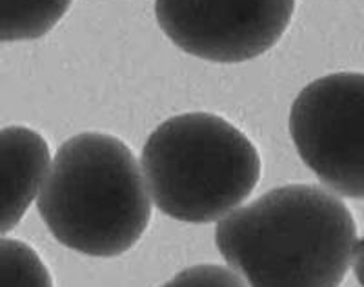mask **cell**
Segmentation results:
<instances>
[{
    "label": "cell",
    "instance_id": "obj_9",
    "mask_svg": "<svg viewBox=\"0 0 364 287\" xmlns=\"http://www.w3.org/2000/svg\"><path fill=\"white\" fill-rule=\"evenodd\" d=\"M162 287H248L232 269L215 264H203L181 271Z\"/></svg>",
    "mask_w": 364,
    "mask_h": 287
},
{
    "label": "cell",
    "instance_id": "obj_6",
    "mask_svg": "<svg viewBox=\"0 0 364 287\" xmlns=\"http://www.w3.org/2000/svg\"><path fill=\"white\" fill-rule=\"evenodd\" d=\"M50 168V146L24 126L0 129V234L17 226Z\"/></svg>",
    "mask_w": 364,
    "mask_h": 287
},
{
    "label": "cell",
    "instance_id": "obj_4",
    "mask_svg": "<svg viewBox=\"0 0 364 287\" xmlns=\"http://www.w3.org/2000/svg\"><path fill=\"white\" fill-rule=\"evenodd\" d=\"M364 77L333 73L299 93L290 133L304 164L337 195L363 198Z\"/></svg>",
    "mask_w": 364,
    "mask_h": 287
},
{
    "label": "cell",
    "instance_id": "obj_5",
    "mask_svg": "<svg viewBox=\"0 0 364 287\" xmlns=\"http://www.w3.org/2000/svg\"><path fill=\"white\" fill-rule=\"evenodd\" d=\"M295 0H155L164 35L188 55L219 64L261 57L290 26Z\"/></svg>",
    "mask_w": 364,
    "mask_h": 287
},
{
    "label": "cell",
    "instance_id": "obj_2",
    "mask_svg": "<svg viewBox=\"0 0 364 287\" xmlns=\"http://www.w3.org/2000/svg\"><path fill=\"white\" fill-rule=\"evenodd\" d=\"M37 207L63 246L100 259L132 249L151 220L139 162L122 140L106 133H80L60 146Z\"/></svg>",
    "mask_w": 364,
    "mask_h": 287
},
{
    "label": "cell",
    "instance_id": "obj_1",
    "mask_svg": "<svg viewBox=\"0 0 364 287\" xmlns=\"http://www.w3.org/2000/svg\"><path fill=\"white\" fill-rule=\"evenodd\" d=\"M215 244L248 287H339L363 246L346 204L311 184L272 189L228 213Z\"/></svg>",
    "mask_w": 364,
    "mask_h": 287
},
{
    "label": "cell",
    "instance_id": "obj_7",
    "mask_svg": "<svg viewBox=\"0 0 364 287\" xmlns=\"http://www.w3.org/2000/svg\"><path fill=\"white\" fill-rule=\"evenodd\" d=\"M73 0H0V42L35 40L48 35Z\"/></svg>",
    "mask_w": 364,
    "mask_h": 287
},
{
    "label": "cell",
    "instance_id": "obj_3",
    "mask_svg": "<svg viewBox=\"0 0 364 287\" xmlns=\"http://www.w3.org/2000/svg\"><path fill=\"white\" fill-rule=\"evenodd\" d=\"M141 166L155 205L168 217L208 224L232 213L261 178L252 140L213 113H184L146 140Z\"/></svg>",
    "mask_w": 364,
    "mask_h": 287
},
{
    "label": "cell",
    "instance_id": "obj_8",
    "mask_svg": "<svg viewBox=\"0 0 364 287\" xmlns=\"http://www.w3.org/2000/svg\"><path fill=\"white\" fill-rule=\"evenodd\" d=\"M0 287H53V278L33 247L0 238Z\"/></svg>",
    "mask_w": 364,
    "mask_h": 287
}]
</instances>
